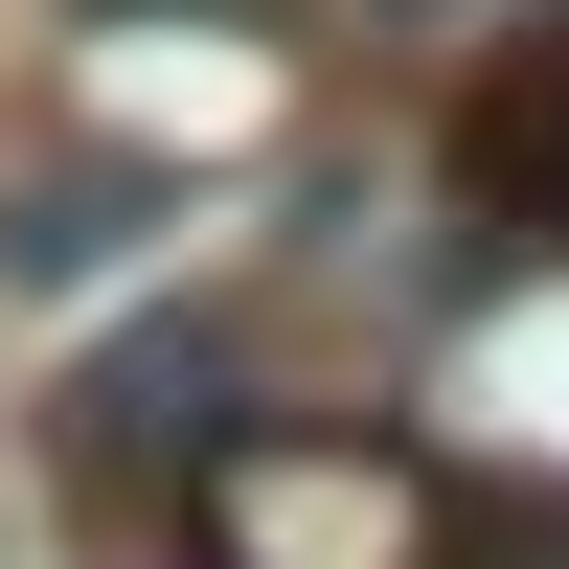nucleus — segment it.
<instances>
[{
    "mask_svg": "<svg viewBox=\"0 0 569 569\" xmlns=\"http://www.w3.org/2000/svg\"><path fill=\"white\" fill-rule=\"evenodd\" d=\"M456 206H479L501 251H569V23H525L456 91Z\"/></svg>",
    "mask_w": 569,
    "mask_h": 569,
    "instance_id": "obj_1",
    "label": "nucleus"
}]
</instances>
